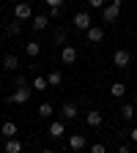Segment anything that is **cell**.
I'll return each instance as SVG.
<instances>
[{
    "instance_id": "cell-1",
    "label": "cell",
    "mask_w": 137,
    "mask_h": 153,
    "mask_svg": "<svg viewBox=\"0 0 137 153\" xmlns=\"http://www.w3.org/2000/svg\"><path fill=\"white\" fill-rule=\"evenodd\" d=\"M102 16H104V22H115V19L121 16V0H112L110 6L102 8Z\"/></svg>"
},
{
    "instance_id": "cell-2",
    "label": "cell",
    "mask_w": 137,
    "mask_h": 153,
    "mask_svg": "<svg viewBox=\"0 0 137 153\" xmlns=\"http://www.w3.org/2000/svg\"><path fill=\"white\" fill-rule=\"evenodd\" d=\"M71 22H74V27H77V30H85V33H88V30L93 27V22H91V16H88V11H77Z\"/></svg>"
},
{
    "instance_id": "cell-3",
    "label": "cell",
    "mask_w": 137,
    "mask_h": 153,
    "mask_svg": "<svg viewBox=\"0 0 137 153\" xmlns=\"http://www.w3.org/2000/svg\"><path fill=\"white\" fill-rule=\"evenodd\" d=\"M112 63L118 66V68H126V66L132 63V52H129V49H115V52H112Z\"/></svg>"
},
{
    "instance_id": "cell-4",
    "label": "cell",
    "mask_w": 137,
    "mask_h": 153,
    "mask_svg": "<svg viewBox=\"0 0 137 153\" xmlns=\"http://www.w3.org/2000/svg\"><path fill=\"white\" fill-rule=\"evenodd\" d=\"M30 99V88H16L14 93H8V104H25Z\"/></svg>"
},
{
    "instance_id": "cell-5",
    "label": "cell",
    "mask_w": 137,
    "mask_h": 153,
    "mask_svg": "<svg viewBox=\"0 0 137 153\" xmlns=\"http://www.w3.org/2000/svg\"><path fill=\"white\" fill-rule=\"evenodd\" d=\"M14 16H16V19H30V16H33V8H30V3H25V0H22V3H16V8H14Z\"/></svg>"
},
{
    "instance_id": "cell-6",
    "label": "cell",
    "mask_w": 137,
    "mask_h": 153,
    "mask_svg": "<svg viewBox=\"0 0 137 153\" xmlns=\"http://www.w3.org/2000/svg\"><path fill=\"white\" fill-rule=\"evenodd\" d=\"M47 131H49V137L58 140V137H63V134H66V123H63V120H52Z\"/></svg>"
},
{
    "instance_id": "cell-7",
    "label": "cell",
    "mask_w": 137,
    "mask_h": 153,
    "mask_svg": "<svg viewBox=\"0 0 137 153\" xmlns=\"http://www.w3.org/2000/svg\"><path fill=\"white\" fill-rule=\"evenodd\" d=\"M69 148L77 150V153H82L85 150V137H82V134H71V137H69Z\"/></svg>"
},
{
    "instance_id": "cell-8",
    "label": "cell",
    "mask_w": 137,
    "mask_h": 153,
    "mask_svg": "<svg viewBox=\"0 0 137 153\" xmlns=\"http://www.w3.org/2000/svg\"><path fill=\"white\" fill-rule=\"evenodd\" d=\"M0 137L14 140V137H16V123H14V120H6L3 126H0Z\"/></svg>"
},
{
    "instance_id": "cell-9",
    "label": "cell",
    "mask_w": 137,
    "mask_h": 153,
    "mask_svg": "<svg viewBox=\"0 0 137 153\" xmlns=\"http://www.w3.org/2000/svg\"><path fill=\"white\" fill-rule=\"evenodd\" d=\"M61 60H63V63H69V66H71V63H77V49L66 44V47L61 49Z\"/></svg>"
},
{
    "instance_id": "cell-10",
    "label": "cell",
    "mask_w": 137,
    "mask_h": 153,
    "mask_svg": "<svg viewBox=\"0 0 137 153\" xmlns=\"http://www.w3.org/2000/svg\"><path fill=\"white\" fill-rule=\"evenodd\" d=\"M61 118H63V120H74V118H77V104L66 101V104L61 107Z\"/></svg>"
},
{
    "instance_id": "cell-11",
    "label": "cell",
    "mask_w": 137,
    "mask_h": 153,
    "mask_svg": "<svg viewBox=\"0 0 137 153\" xmlns=\"http://www.w3.org/2000/svg\"><path fill=\"white\" fill-rule=\"evenodd\" d=\"M85 120H88V126H93V128H96V126H102V123H104V115H102L99 109H91V112L85 115Z\"/></svg>"
},
{
    "instance_id": "cell-12",
    "label": "cell",
    "mask_w": 137,
    "mask_h": 153,
    "mask_svg": "<svg viewBox=\"0 0 137 153\" xmlns=\"http://www.w3.org/2000/svg\"><path fill=\"white\" fill-rule=\"evenodd\" d=\"M49 22H52L49 16H44V14H36L30 25H33V30H47V25H49Z\"/></svg>"
},
{
    "instance_id": "cell-13",
    "label": "cell",
    "mask_w": 137,
    "mask_h": 153,
    "mask_svg": "<svg viewBox=\"0 0 137 153\" xmlns=\"http://www.w3.org/2000/svg\"><path fill=\"white\" fill-rule=\"evenodd\" d=\"M85 36H88V41H91V44H99L102 38H104V30H102L99 25H93V27H91V30H88Z\"/></svg>"
},
{
    "instance_id": "cell-14",
    "label": "cell",
    "mask_w": 137,
    "mask_h": 153,
    "mask_svg": "<svg viewBox=\"0 0 137 153\" xmlns=\"http://www.w3.org/2000/svg\"><path fill=\"white\" fill-rule=\"evenodd\" d=\"M3 68H6V71H16V68H19V57H16V55H6V57H3Z\"/></svg>"
},
{
    "instance_id": "cell-15",
    "label": "cell",
    "mask_w": 137,
    "mask_h": 153,
    "mask_svg": "<svg viewBox=\"0 0 137 153\" xmlns=\"http://www.w3.org/2000/svg\"><path fill=\"white\" fill-rule=\"evenodd\" d=\"M6 153H22V142L16 137L14 140H6Z\"/></svg>"
},
{
    "instance_id": "cell-16",
    "label": "cell",
    "mask_w": 137,
    "mask_h": 153,
    "mask_svg": "<svg viewBox=\"0 0 137 153\" xmlns=\"http://www.w3.org/2000/svg\"><path fill=\"white\" fill-rule=\"evenodd\" d=\"M47 82H49V88H58V85L63 82V74L61 71H49L47 74Z\"/></svg>"
},
{
    "instance_id": "cell-17",
    "label": "cell",
    "mask_w": 137,
    "mask_h": 153,
    "mask_svg": "<svg viewBox=\"0 0 137 153\" xmlns=\"http://www.w3.org/2000/svg\"><path fill=\"white\" fill-rule=\"evenodd\" d=\"M124 93H126V85H124V82H112V85H110V96H115V99H121Z\"/></svg>"
},
{
    "instance_id": "cell-18",
    "label": "cell",
    "mask_w": 137,
    "mask_h": 153,
    "mask_svg": "<svg viewBox=\"0 0 137 153\" xmlns=\"http://www.w3.org/2000/svg\"><path fill=\"white\" fill-rule=\"evenodd\" d=\"M38 115H41V118H52V115H55V107H52L49 101H44V104H38Z\"/></svg>"
},
{
    "instance_id": "cell-19",
    "label": "cell",
    "mask_w": 137,
    "mask_h": 153,
    "mask_svg": "<svg viewBox=\"0 0 137 153\" xmlns=\"http://www.w3.org/2000/svg\"><path fill=\"white\" fill-rule=\"evenodd\" d=\"M25 52H28V57H38L41 44H38V41H30V44H25Z\"/></svg>"
},
{
    "instance_id": "cell-20",
    "label": "cell",
    "mask_w": 137,
    "mask_h": 153,
    "mask_svg": "<svg viewBox=\"0 0 137 153\" xmlns=\"http://www.w3.org/2000/svg\"><path fill=\"white\" fill-rule=\"evenodd\" d=\"M134 109H137L134 104H124V107H121V118H124V120H132V118H134Z\"/></svg>"
},
{
    "instance_id": "cell-21",
    "label": "cell",
    "mask_w": 137,
    "mask_h": 153,
    "mask_svg": "<svg viewBox=\"0 0 137 153\" xmlns=\"http://www.w3.org/2000/svg\"><path fill=\"white\" fill-rule=\"evenodd\" d=\"M47 76H36V79H33V90H47Z\"/></svg>"
},
{
    "instance_id": "cell-22",
    "label": "cell",
    "mask_w": 137,
    "mask_h": 153,
    "mask_svg": "<svg viewBox=\"0 0 137 153\" xmlns=\"http://www.w3.org/2000/svg\"><path fill=\"white\" fill-rule=\"evenodd\" d=\"M55 44H63L66 47V30H55Z\"/></svg>"
},
{
    "instance_id": "cell-23",
    "label": "cell",
    "mask_w": 137,
    "mask_h": 153,
    "mask_svg": "<svg viewBox=\"0 0 137 153\" xmlns=\"http://www.w3.org/2000/svg\"><path fill=\"white\" fill-rule=\"evenodd\" d=\"M6 36H19V22H11L6 27Z\"/></svg>"
},
{
    "instance_id": "cell-24",
    "label": "cell",
    "mask_w": 137,
    "mask_h": 153,
    "mask_svg": "<svg viewBox=\"0 0 137 153\" xmlns=\"http://www.w3.org/2000/svg\"><path fill=\"white\" fill-rule=\"evenodd\" d=\"M88 6H91V8H104L107 0H88Z\"/></svg>"
},
{
    "instance_id": "cell-25",
    "label": "cell",
    "mask_w": 137,
    "mask_h": 153,
    "mask_svg": "<svg viewBox=\"0 0 137 153\" xmlns=\"http://www.w3.org/2000/svg\"><path fill=\"white\" fill-rule=\"evenodd\" d=\"M91 153H107V148L102 142H96V145H91Z\"/></svg>"
},
{
    "instance_id": "cell-26",
    "label": "cell",
    "mask_w": 137,
    "mask_h": 153,
    "mask_svg": "<svg viewBox=\"0 0 137 153\" xmlns=\"http://www.w3.org/2000/svg\"><path fill=\"white\" fill-rule=\"evenodd\" d=\"M44 3H47V6H49V8H61V6H63V3H66V0H44Z\"/></svg>"
},
{
    "instance_id": "cell-27",
    "label": "cell",
    "mask_w": 137,
    "mask_h": 153,
    "mask_svg": "<svg viewBox=\"0 0 137 153\" xmlns=\"http://www.w3.org/2000/svg\"><path fill=\"white\" fill-rule=\"evenodd\" d=\"M47 16H49V19H58V16H61V8H49Z\"/></svg>"
},
{
    "instance_id": "cell-28",
    "label": "cell",
    "mask_w": 137,
    "mask_h": 153,
    "mask_svg": "<svg viewBox=\"0 0 137 153\" xmlns=\"http://www.w3.org/2000/svg\"><path fill=\"white\" fill-rule=\"evenodd\" d=\"M129 137H132V142H137V128H129Z\"/></svg>"
},
{
    "instance_id": "cell-29",
    "label": "cell",
    "mask_w": 137,
    "mask_h": 153,
    "mask_svg": "<svg viewBox=\"0 0 137 153\" xmlns=\"http://www.w3.org/2000/svg\"><path fill=\"white\" fill-rule=\"evenodd\" d=\"M118 153H132V150H129L126 145H121V148H118Z\"/></svg>"
},
{
    "instance_id": "cell-30",
    "label": "cell",
    "mask_w": 137,
    "mask_h": 153,
    "mask_svg": "<svg viewBox=\"0 0 137 153\" xmlns=\"http://www.w3.org/2000/svg\"><path fill=\"white\" fill-rule=\"evenodd\" d=\"M41 153H55V150H41Z\"/></svg>"
},
{
    "instance_id": "cell-31",
    "label": "cell",
    "mask_w": 137,
    "mask_h": 153,
    "mask_svg": "<svg viewBox=\"0 0 137 153\" xmlns=\"http://www.w3.org/2000/svg\"><path fill=\"white\" fill-rule=\"evenodd\" d=\"M134 107H137V96H134Z\"/></svg>"
}]
</instances>
